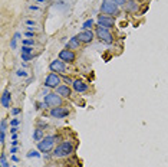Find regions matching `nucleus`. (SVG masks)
Here are the masks:
<instances>
[{
    "label": "nucleus",
    "instance_id": "nucleus-1",
    "mask_svg": "<svg viewBox=\"0 0 168 167\" xmlns=\"http://www.w3.org/2000/svg\"><path fill=\"white\" fill-rule=\"evenodd\" d=\"M72 151H73L72 144H71L69 141H63L62 144H59L55 150H53L52 156H53L55 159H62V157H68Z\"/></svg>",
    "mask_w": 168,
    "mask_h": 167
},
{
    "label": "nucleus",
    "instance_id": "nucleus-2",
    "mask_svg": "<svg viewBox=\"0 0 168 167\" xmlns=\"http://www.w3.org/2000/svg\"><path fill=\"white\" fill-rule=\"evenodd\" d=\"M55 141H56L55 135H48V137L42 138V140L38 143V149H39V151H42V153H49V151L53 149Z\"/></svg>",
    "mask_w": 168,
    "mask_h": 167
},
{
    "label": "nucleus",
    "instance_id": "nucleus-3",
    "mask_svg": "<svg viewBox=\"0 0 168 167\" xmlns=\"http://www.w3.org/2000/svg\"><path fill=\"white\" fill-rule=\"evenodd\" d=\"M101 12L106 15H115L118 12V4L113 0H104L101 4Z\"/></svg>",
    "mask_w": 168,
    "mask_h": 167
},
{
    "label": "nucleus",
    "instance_id": "nucleus-4",
    "mask_svg": "<svg viewBox=\"0 0 168 167\" xmlns=\"http://www.w3.org/2000/svg\"><path fill=\"white\" fill-rule=\"evenodd\" d=\"M46 105H49V107H60L62 105V97L59 95V94H48L46 97H45V101H43Z\"/></svg>",
    "mask_w": 168,
    "mask_h": 167
},
{
    "label": "nucleus",
    "instance_id": "nucleus-5",
    "mask_svg": "<svg viewBox=\"0 0 168 167\" xmlns=\"http://www.w3.org/2000/svg\"><path fill=\"white\" fill-rule=\"evenodd\" d=\"M96 36H98L102 42H105V43H112V35L106 27L98 26V27H96Z\"/></svg>",
    "mask_w": 168,
    "mask_h": 167
},
{
    "label": "nucleus",
    "instance_id": "nucleus-6",
    "mask_svg": "<svg viewBox=\"0 0 168 167\" xmlns=\"http://www.w3.org/2000/svg\"><path fill=\"white\" fill-rule=\"evenodd\" d=\"M59 84H60V78H59L57 74L52 72V74H49L46 76V81H45V86L46 88H57Z\"/></svg>",
    "mask_w": 168,
    "mask_h": 167
},
{
    "label": "nucleus",
    "instance_id": "nucleus-7",
    "mask_svg": "<svg viewBox=\"0 0 168 167\" xmlns=\"http://www.w3.org/2000/svg\"><path fill=\"white\" fill-rule=\"evenodd\" d=\"M49 68H50V71L55 72V74H63L65 69H66L65 62L62 59H55V61H52L50 65H49Z\"/></svg>",
    "mask_w": 168,
    "mask_h": 167
},
{
    "label": "nucleus",
    "instance_id": "nucleus-8",
    "mask_svg": "<svg viewBox=\"0 0 168 167\" xmlns=\"http://www.w3.org/2000/svg\"><path fill=\"white\" fill-rule=\"evenodd\" d=\"M66 115H69V109L65 107H53L50 109V117L53 118H65Z\"/></svg>",
    "mask_w": 168,
    "mask_h": 167
},
{
    "label": "nucleus",
    "instance_id": "nucleus-9",
    "mask_svg": "<svg viewBox=\"0 0 168 167\" xmlns=\"http://www.w3.org/2000/svg\"><path fill=\"white\" fill-rule=\"evenodd\" d=\"M75 53H73L71 49H62L60 52H59V59H62L63 62H68V64H71V62H73L75 61Z\"/></svg>",
    "mask_w": 168,
    "mask_h": 167
},
{
    "label": "nucleus",
    "instance_id": "nucleus-10",
    "mask_svg": "<svg viewBox=\"0 0 168 167\" xmlns=\"http://www.w3.org/2000/svg\"><path fill=\"white\" fill-rule=\"evenodd\" d=\"M98 26H102V27H113V19L111 16H105V15H99L98 16Z\"/></svg>",
    "mask_w": 168,
    "mask_h": 167
},
{
    "label": "nucleus",
    "instance_id": "nucleus-11",
    "mask_svg": "<svg viewBox=\"0 0 168 167\" xmlns=\"http://www.w3.org/2000/svg\"><path fill=\"white\" fill-rule=\"evenodd\" d=\"M78 39L80 42H83V43H89V42H92V39H94V33L91 30H82L78 35Z\"/></svg>",
    "mask_w": 168,
    "mask_h": 167
},
{
    "label": "nucleus",
    "instance_id": "nucleus-12",
    "mask_svg": "<svg viewBox=\"0 0 168 167\" xmlns=\"http://www.w3.org/2000/svg\"><path fill=\"white\" fill-rule=\"evenodd\" d=\"M72 86H73V89L76 92H85V91H88V85L83 82V81H79V79H75L72 84Z\"/></svg>",
    "mask_w": 168,
    "mask_h": 167
},
{
    "label": "nucleus",
    "instance_id": "nucleus-13",
    "mask_svg": "<svg viewBox=\"0 0 168 167\" xmlns=\"http://www.w3.org/2000/svg\"><path fill=\"white\" fill-rule=\"evenodd\" d=\"M56 94H59L60 97L68 98V97H71V88H69L68 85H59V86L56 88Z\"/></svg>",
    "mask_w": 168,
    "mask_h": 167
},
{
    "label": "nucleus",
    "instance_id": "nucleus-14",
    "mask_svg": "<svg viewBox=\"0 0 168 167\" xmlns=\"http://www.w3.org/2000/svg\"><path fill=\"white\" fill-rule=\"evenodd\" d=\"M10 101H12L10 92L4 91V92H3V95H1V105H3L4 108H9V107H10Z\"/></svg>",
    "mask_w": 168,
    "mask_h": 167
},
{
    "label": "nucleus",
    "instance_id": "nucleus-15",
    "mask_svg": "<svg viewBox=\"0 0 168 167\" xmlns=\"http://www.w3.org/2000/svg\"><path fill=\"white\" fill-rule=\"evenodd\" d=\"M79 43H80V41L78 39V36L71 38V41L68 42V49H78L79 48Z\"/></svg>",
    "mask_w": 168,
    "mask_h": 167
},
{
    "label": "nucleus",
    "instance_id": "nucleus-16",
    "mask_svg": "<svg viewBox=\"0 0 168 167\" xmlns=\"http://www.w3.org/2000/svg\"><path fill=\"white\" fill-rule=\"evenodd\" d=\"M42 138H43V130H42V128H36V130L33 131V140L39 143Z\"/></svg>",
    "mask_w": 168,
    "mask_h": 167
},
{
    "label": "nucleus",
    "instance_id": "nucleus-17",
    "mask_svg": "<svg viewBox=\"0 0 168 167\" xmlns=\"http://www.w3.org/2000/svg\"><path fill=\"white\" fill-rule=\"evenodd\" d=\"M20 38V33L17 32V33H15V36L12 38V41H10V48L12 49H16V43H17V39Z\"/></svg>",
    "mask_w": 168,
    "mask_h": 167
},
{
    "label": "nucleus",
    "instance_id": "nucleus-18",
    "mask_svg": "<svg viewBox=\"0 0 168 167\" xmlns=\"http://www.w3.org/2000/svg\"><path fill=\"white\" fill-rule=\"evenodd\" d=\"M0 167H9L7 160H6V154H4V153H1V156H0Z\"/></svg>",
    "mask_w": 168,
    "mask_h": 167
},
{
    "label": "nucleus",
    "instance_id": "nucleus-19",
    "mask_svg": "<svg viewBox=\"0 0 168 167\" xmlns=\"http://www.w3.org/2000/svg\"><path fill=\"white\" fill-rule=\"evenodd\" d=\"M33 52V46H22V53H24V55H32Z\"/></svg>",
    "mask_w": 168,
    "mask_h": 167
},
{
    "label": "nucleus",
    "instance_id": "nucleus-20",
    "mask_svg": "<svg viewBox=\"0 0 168 167\" xmlns=\"http://www.w3.org/2000/svg\"><path fill=\"white\" fill-rule=\"evenodd\" d=\"M92 26H94V20H92V19H89V20H86V22H83L82 27H83L85 30H89V29H91Z\"/></svg>",
    "mask_w": 168,
    "mask_h": 167
},
{
    "label": "nucleus",
    "instance_id": "nucleus-21",
    "mask_svg": "<svg viewBox=\"0 0 168 167\" xmlns=\"http://www.w3.org/2000/svg\"><path fill=\"white\" fill-rule=\"evenodd\" d=\"M27 157H29V159H30V157H38V159H39V157H40V153L38 150H30L29 153H27Z\"/></svg>",
    "mask_w": 168,
    "mask_h": 167
},
{
    "label": "nucleus",
    "instance_id": "nucleus-22",
    "mask_svg": "<svg viewBox=\"0 0 168 167\" xmlns=\"http://www.w3.org/2000/svg\"><path fill=\"white\" fill-rule=\"evenodd\" d=\"M23 45L24 46H33V45H35V41H33V39H24Z\"/></svg>",
    "mask_w": 168,
    "mask_h": 167
},
{
    "label": "nucleus",
    "instance_id": "nucleus-23",
    "mask_svg": "<svg viewBox=\"0 0 168 167\" xmlns=\"http://www.w3.org/2000/svg\"><path fill=\"white\" fill-rule=\"evenodd\" d=\"M16 75L17 76H27V72H26L24 69H19V71L16 72Z\"/></svg>",
    "mask_w": 168,
    "mask_h": 167
},
{
    "label": "nucleus",
    "instance_id": "nucleus-24",
    "mask_svg": "<svg viewBox=\"0 0 168 167\" xmlns=\"http://www.w3.org/2000/svg\"><path fill=\"white\" fill-rule=\"evenodd\" d=\"M4 135H6V131L0 130V143H1V144H4Z\"/></svg>",
    "mask_w": 168,
    "mask_h": 167
},
{
    "label": "nucleus",
    "instance_id": "nucleus-25",
    "mask_svg": "<svg viewBox=\"0 0 168 167\" xmlns=\"http://www.w3.org/2000/svg\"><path fill=\"white\" fill-rule=\"evenodd\" d=\"M32 58H33V53L32 55H24V53H22V59L23 61H30Z\"/></svg>",
    "mask_w": 168,
    "mask_h": 167
},
{
    "label": "nucleus",
    "instance_id": "nucleus-26",
    "mask_svg": "<svg viewBox=\"0 0 168 167\" xmlns=\"http://www.w3.org/2000/svg\"><path fill=\"white\" fill-rule=\"evenodd\" d=\"M10 125H12V127H16V125H19V120H17V118H13V120L10 121Z\"/></svg>",
    "mask_w": 168,
    "mask_h": 167
},
{
    "label": "nucleus",
    "instance_id": "nucleus-27",
    "mask_svg": "<svg viewBox=\"0 0 168 167\" xmlns=\"http://www.w3.org/2000/svg\"><path fill=\"white\" fill-rule=\"evenodd\" d=\"M0 130L6 131V120H1V124H0Z\"/></svg>",
    "mask_w": 168,
    "mask_h": 167
},
{
    "label": "nucleus",
    "instance_id": "nucleus-28",
    "mask_svg": "<svg viewBox=\"0 0 168 167\" xmlns=\"http://www.w3.org/2000/svg\"><path fill=\"white\" fill-rule=\"evenodd\" d=\"M20 111H22L20 108H13V109H12V114H13V115H17V114H19Z\"/></svg>",
    "mask_w": 168,
    "mask_h": 167
},
{
    "label": "nucleus",
    "instance_id": "nucleus-29",
    "mask_svg": "<svg viewBox=\"0 0 168 167\" xmlns=\"http://www.w3.org/2000/svg\"><path fill=\"white\" fill-rule=\"evenodd\" d=\"M26 25H29V26H36V23H35L33 20H26Z\"/></svg>",
    "mask_w": 168,
    "mask_h": 167
},
{
    "label": "nucleus",
    "instance_id": "nucleus-30",
    "mask_svg": "<svg viewBox=\"0 0 168 167\" xmlns=\"http://www.w3.org/2000/svg\"><path fill=\"white\" fill-rule=\"evenodd\" d=\"M24 35H26V38H29V39H32L33 38V32H26Z\"/></svg>",
    "mask_w": 168,
    "mask_h": 167
},
{
    "label": "nucleus",
    "instance_id": "nucleus-31",
    "mask_svg": "<svg viewBox=\"0 0 168 167\" xmlns=\"http://www.w3.org/2000/svg\"><path fill=\"white\" fill-rule=\"evenodd\" d=\"M10 133H12V134H16L17 133V127H12V128H10Z\"/></svg>",
    "mask_w": 168,
    "mask_h": 167
},
{
    "label": "nucleus",
    "instance_id": "nucleus-32",
    "mask_svg": "<svg viewBox=\"0 0 168 167\" xmlns=\"http://www.w3.org/2000/svg\"><path fill=\"white\" fill-rule=\"evenodd\" d=\"M116 4H125V0H113Z\"/></svg>",
    "mask_w": 168,
    "mask_h": 167
},
{
    "label": "nucleus",
    "instance_id": "nucleus-33",
    "mask_svg": "<svg viewBox=\"0 0 168 167\" xmlns=\"http://www.w3.org/2000/svg\"><path fill=\"white\" fill-rule=\"evenodd\" d=\"M63 81L65 82H68V84H73V81H71L69 78H66V76H63Z\"/></svg>",
    "mask_w": 168,
    "mask_h": 167
},
{
    "label": "nucleus",
    "instance_id": "nucleus-34",
    "mask_svg": "<svg viewBox=\"0 0 168 167\" xmlns=\"http://www.w3.org/2000/svg\"><path fill=\"white\" fill-rule=\"evenodd\" d=\"M16 151H17V149H16V147H12V149H10V153H12V154H15Z\"/></svg>",
    "mask_w": 168,
    "mask_h": 167
},
{
    "label": "nucleus",
    "instance_id": "nucleus-35",
    "mask_svg": "<svg viewBox=\"0 0 168 167\" xmlns=\"http://www.w3.org/2000/svg\"><path fill=\"white\" fill-rule=\"evenodd\" d=\"M27 30H29V32H33V30H35V26H27Z\"/></svg>",
    "mask_w": 168,
    "mask_h": 167
},
{
    "label": "nucleus",
    "instance_id": "nucleus-36",
    "mask_svg": "<svg viewBox=\"0 0 168 167\" xmlns=\"http://www.w3.org/2000/svg\"><path fill=\"white\" fill-rule=\"evenodd\" d=\"M29 9L30 10H38V6H29Z\"/></svg>",
    "mask_w": 168,
    "mask_h": 167
},
{
    "label": "nucleus",
    "instance_id": "nucleus-37",
    "mask_svg": "<svg viewBox=\"0 0 168 167\" xmlns=\"http://www.w3.org/2000/svg\"><path fill=\"white\" fill-rule=\"evenodd\" d=\"M12 146H13V147H16V146H17V141H16V140H13V141H12Z\"/></svg>",
    "mask_w": 168,
    "mask_h": 167
},
{
    "label": "nucleus",
    "instance_id": "nucleus-38",
    "mask_svg": "<svg viewBox=\"0 0 168 167\" xmlns=\"http://www.w3.org/2000/svg\"><path fill=\"white\" fill-rule=\"evenodd\" d=\"M12 160H13V161H19V159H17L16 156H13V157H12Z\"/></svg>",
    "mask_w": 168,
    "mask_h": 167
},
{
    "label": "nucleus",
    "instance_id": "nucleus-39",
    "mask_svg": "<svg viewBox=\"0 0 168 167\" xmlns=\"http://www.w3.org/2000/svg\"><path fill=\"white\" fill-rule=\"evenodd\" d=\"M36 1H39V3H43V0H36Z\"/></svg>",
    "mask_w": 168,
    "mask_h": 167
},
{
    "label": "nucleus",
    "instance_id": "nucleus-40",
    "mask_svg": "<svg viewBox=\"0 0 168 167\" xmlns=\"http://www.w3.org/2000/svg\"><path fill=\"white\" fill-rule=\"evenodd\" d=\"M16 167H17V166H16Z\"/></svg>",
    "mask_w": 168,
    "mask_h": 167
}]
</instances>
